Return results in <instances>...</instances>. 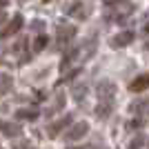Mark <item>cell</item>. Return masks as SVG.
<instances>
[{"label":"cell","instance_id":"cell-1","mask_svg":"<svg viewBox=\"0 0 149 149\" xmlns=\"http://www.w3.org/2000/svg\"><path fill=\"white\" fill-rule=\"evenodd\" d=\"M113 96H116V85L109 80L98 82V98L100 102H107V105H113Z\"/></svg>","mask_w":149,"mask_h":149},{"label":"cell","instance_id":"cell-13","mask_svg":"<svg viewBox=\"0 0 149 149\" xmlns=\"http://www.w3.org/2000/svg\"><path fill=\"white\" fill-rule=\"evenodd\" d=\"M143 145H145V138L140 136V134H138V136H136V138H134V140L129 143V147H127V149H140Z\"/></svg>","mask_w":149,"mask_h":149},{"label":"cell","instance_id":"cell-22","mask_svg":"<svg viewBox=\"0 0 149 149\" xmlns=\"http://www.w3.org/2000/svg\"><path fill=\"white\" fill-rule=\"evenodd\" d=\"M0 149H2V147H0Z\"/></svg>","mask_w":149,"mask_h":149},{"label":"cell","instance_id":"cell-9","mask_svg":"<svg viewBox=\"0 0 149 149\" xmlns=\"http://www.w3.org/2000/svg\"><path fill=\"white\" fill-rule=\"evenodd\" d=\"M11 76H7V74H0V98L5 96L7 91H11Z\"/></svg>","mask_w":149,"mask_h":149},{"label":"cell","instance_id":"cell-7","mask_svg":"<svg viewBox=\"0 0 149 149\" xmlns=\"http://www.w3.org/2000/svg\"><path fill=\"white\" fill-rule=\"evenodd\" d=\"M16 118L18 120H36L38 118V109L36 107H25V109H18V111H16Z\"/></svg>","mask_w":149,"mask_h":149},{"label":"cell","instance_id":"cell-2","mask_svg":"<svg viewBox=\"0 0 149 149\" xmlns=\"http://www.w3.org/2000/svg\"><path fill=\"white\" fill-rule=\"evenodd\" d=\"M74 36H76V27H71V25H58V29H56L58 47H65V45H69L71 40H74Z\"/></svg>","mask_w":149,"mask_h":149},{"label":"cell","instance_id":"cell-20","mask_svg":"<svg viewBox=\"0 0 149 149\" xmlns=\"http://www.w3.org/2000/svg\"><path fill=\"white\" fill-rule=\"evenodd\" d=\"M145 49H149V42H147V45H145Z\"/></svg>","mask_w":149,"mask_h":149},{"label":"cell","instance_id":"cell-21","mask_svg":"<svg viewBox=\"0 0 149 149\" xmlns=\"http://www.w3.org/2000/svg\"><path fill=\"white\" fill-rule=\"evenodd\" d=\"M71 149H80V147H71Z\"/></svg>","mask_w":149,"mask_h":149},{"label":"cell","instance_id":"cell-11","mask_svg":"<svg viewBox=\"0 0 149 149\" xmlns=\"http://www.w3.org/2000/svg\"><path fill=\"white\" fill-rule=\"evenodd\" d=\"M47 42H49L47 36H38L36 40H33V51H42L45 47H47Z\"/></svg>","mask_w":149,"mask_h":149},{"label":"cell","instance_id":"cell-16","mask_svg":"<svg viewBox=\"0 0 149 149\" xmlns=\"http://www.w3.org/2000/svg\"><path fill=\"white\" fill-rule=\"evenodd\" d=\"M143 31H145V33H149V16H147V20L143 22Z\"/></svg>","mask_w":149,"mask_h":149},{"label":"cell","instance_id":"cell-14","mask_svg":"<svg viewBox=\"0 0 149 149\" xmlns=\"http://www.w3.org/2000/svg\"><path fill=\"white\" fill-rule=\"evenodd\" d=\"M71 93H74V98H78V100H80L82 96L87 93V87H85V85H82V87H80V85H76V87H74V91H71Z\"/></svg>","mask_w":149,"mask_h":149},{"label":"cell","instance_id":"cell-4","mask_svg":"<svg viewBox=\"0 0 149 149\" xmlns=\"http://www.w3.org/2000/svg\"><path fill=\"white\" fill-rule=\"evenodd\" d=\"M136 38V33L134 31H120V33H116V36L109 40V45H111L113 49H123V47H127V45H131V40Z\"/></svg>","mask_w":149,"mask_h":149},{"label":"cell","instance_id":"cell-15","mask_svg":"<svg viewBox=\"0 0 149 149\" xmlns=\"http://www.w3.org/2000/svg\"><path fill=\"white\" fill-rule=\"evenodd\" d=\"M129 127H131V129H136V127H143V120H131Z\"/></svg>","mask_w":149,"mask_h":149},{"label":"cell","instance_id":"cell-12","mask_svg":"<svg viewBox=\"0 0 149 149\" xmlns=\"http://www.w3.org/2000/svg\"><path fill=\"white\" fill-rule=\"evenodd\" d=\"M2 131H5L9 138H11V136H20V127H18V125H5Z\"/></svg>","mask_w":149,"mask_h":149},{"label":"cell","instance_id":"cell-6","mask_svg":"<svg viewBox=\"0 0 149 149\" xmlns=\"http://www.w3.org/2000/svg\"><path fill=\"white\" fill-rule=\"evenodd\" d=\"M69 123H71V116H62L60 120H56L54 125H49V127H47V136L56 138L58 134H60V129L65 127V125H69Z\"/></svg>","mask_w":149,"mask_h":149},{"label":"cell","instance_id":"cell-3","mask_svg":"<svg viewBox=\"0 0 149 149\" xmlns=\"http://www.w3.org/2000/svg\"><path fill=\"white\" fill-rule=\"evenodd\" d=\"M87 131H89V123L80 120V123H76L71 129L65 131V134H62V138H65V140H78V138H82Z\"/></svg>","mask_w":149,"mask_h":149},{"label":"cell","instance_id":"cell-10","mask_svg":"<svg viewBox=\"0 0 149 149\" xmlns=\"http://www.w3.org/2000/svg\"><path fill=\"white\" fill-rule=\"evenodd\" d=\"M71 16L74 18H78V20H82V18H87V11H85V5L82 2H76V5H71Z\"/></svg>","mask_w":149,"mask_h":149},{"label":"cell","instance_id":"cell-5","mask_svg":"<svg viewBox=\"0 0 149 149\" xmlns=\"http://www.w3.org/2000/svg\"><path fill=\"white\" fill-rule=\"evenodd\" d=\"M22 22H25V18H22L20 13H16V16L11 18V22L0 31V38H9V36H13V33H18V31L22 29Z\"/></svg>","mask_w":149,"mask_h":149},{"label":"cell","instance_id":"cell-17","mask_svg":"<svg viewBox=\"0 0 149 149\" xmlns=\"http://www.w3.org/2000/svg\"><path fill=\"white\" fill-rule=\"evenodd\" d=\"M5 18H7V13L2 11V9H0V22H2V20H5Z\"/></svg>","mask_w":149,"mask_h":149},{"label":"cell","instance_id":"cell-8","mask_svg":"<svg viewBox=\"0 0 149 149\" xmlns=\"http://www.w3.org/2000/svg\"><path fill=\"white\" fill-rule=\"evenodd\" d=\"M147 87H149V74H143L129 85V91H143V89H147Z\"/></svg>","mask_w":149,"mask_h":149},{"label":"cell","instance_id":"cell-19","mask_svg":"<svg viewBox=\"0 0 149 149\" xmlns=\"http://www.w3.org/2000/svg\"><path fill=\"white\" fill-rule=\"evenodd\" d=\"M2 127H5V123H0V129H2Z\"/></svg>","mask_w":149,"mask_h":149},{"label":"cell","instance_id":"cell-18","mask_svg":"<svg viewBox=\"0 0 149 149\" xmlns=\"http://www.w3.org/2000/svg\"><path fill=\"white\" fill-rule=\"evenodd\" d=\"M7 2H9V0H0V7H5V5H7Z\"/></svg>","mask_w":149,"mask_h":149}]
</instances>
